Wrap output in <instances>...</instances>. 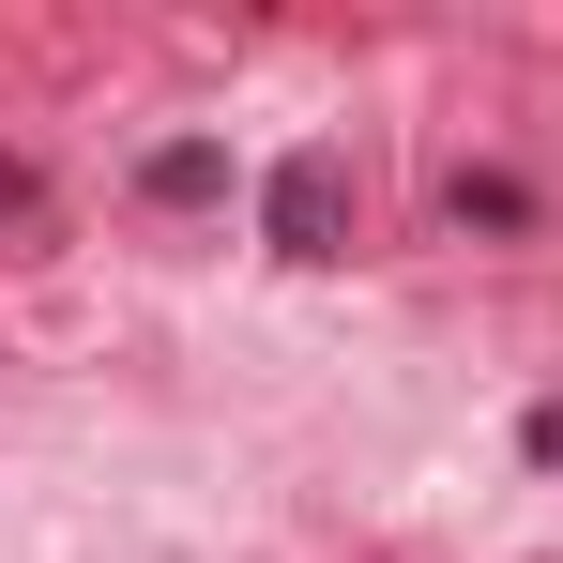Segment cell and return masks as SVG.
<instances>
[{
    "mask_svg": "<svg viewBox=\"0 0 563 563\" xmlns=\"http://www.w3.org/2000/svg\"><path fill=\"white\" fill-rule=\"evenodd\" d=\"M137 198L198 213V198H229V153H213V137H168V153H137Z\"/></svg>",
    "mask_w": 563,
    "mask_h": 563,
    "instance_id": "2",
    "label": "cell"
},
{
    "mask_svg": "<svg viewBox=\"0 0 563 563\" xmlns=\"http://www.w3.org/2000/svg\"><path fill=\"white\" fill-rule=\"evenodd\" d=\"M457 229H533V184L518 168H457Z\"/></svg>",
    "mask_w": 563,
    "mask_h": 563,
    "instance_id": "3",
    "label": "cell"
},
{
    "mask_svg": "<svg viewBox=\"0 0 563 563\" xmlns=\"http://www.w3.org/2000/svg\"><path fill=\"white\" fill-rule=\"evenodd\" d=\"M260 213H275L289 260H335V153H289L275 184H260Z\"/></svg>",
    "mask_w": 563,
    "mask_h": 563,
    "instance_id": "1",
    "label": "cell"
}]
</instances>
